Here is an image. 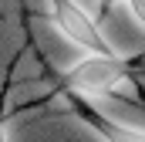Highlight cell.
I'll use <instances>...</instances> for the list:
<instances>
[{"label":"cell","mask_w":145,"mask_h":142,"mask_svg":"<svg viewBox=\"0 0 145 142\" xmlns=\"http://www.w3.org/2000/svg\"><path fill=\"white\" fill-rule=\"evenodd\" d=\"M51 24L68 37L71 44H78L81 51H101V47H108L98 20L78 0H51Z\"/></svg>","instance_id":"cell-2"},{"label":"cell","mask_w":145,"mask_h":142,"mask_svg":"<svg viewBox=\"0 0 145 142\" xmlns=\"http://www.w3.org/2000/svg\"><path fill=\"white\" fill-rule=\"evenodd\" d=\"M0 142H7V125H3V118H0Z\"/></svg>","instance_id":"cell-5"},{"label":"cell","mask_w":145,"mask_h":142,"mask_svg":"<svg viewBox=\"0 0 145 142\" xmlns=\"http://www.w3.org/2000/svg\"><path fill=\"white\" fill-rule=\"evenodd\" d=\"M78 108H81L84 122H88L105 142H145V132H142V129H132V125H121V122H115V118H105L101 112L81 105V102H78Z\"/></svg>","instance_id":"cell-3"},{"label":"cell","mask_w":145,"mask_h":142,"mask_svg":"<svg viewBox=\"0 0 145 142\" xmlns=\"http://www.w3.org/2000/svg\"><path fill=\"white\" fill-rule=\"evenodd\" d=\"M132 78V68L125 58H118L111 47L101 51H84L61 78V91H68L71 98H101L118 91V85H125Z\"/></svg>","instance_id":"cell-1"},{"label":"cell","mask_w":145,"mask_h":142,"mask_svg":"<svg viewBox=\"0 0 145 142\" xmlns=\"http://www.w3.org/2000/svg\"><path fill=\"white\" fill-rule=\"evenodd\" d=\"M128 3V10H132V17L138 20V24H145V0H125Z\"/></svg>","instance_id":"cell-4"}]
</instances>
